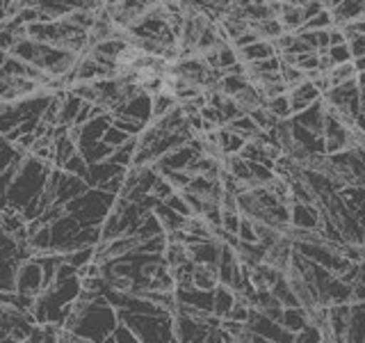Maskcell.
Returning <instances> with one entry per match:
<instances>
[{
	"label": "cell",
	"mask_w": 365,
	"mask_h": 343,
	"mask_svg": "<svg viewBox=\"0 0 365 343\" xmlns=\"http://www.w3.org/2000/svg\"><path fill=\"white\" fill-rule=\"evenodd\" d=\"M53 167V163H46V160L30 154L19 167V174L11 181V186L3 190V209L23 211V206L43 194Z\"/></svg>",
	"instance_id": "cell-1"
},
{
	"label": "cell",
	"mask_w": 365,
	"mask_h": 343,
	"mask_svg": "<svg viewBox=\"0 0 365 343\" xmlns=\"http://www.w3.org/2000/svg\"><path fill=\"white\" fill-rule=\"evenodd\" d=\"M119 194L106 192L101 188H89L83 192L80 197L66 202V213L73 215L76 220H80L85 227H103L106 217L114 209V202H117Z\"/></svg>",
	"instance_id": "cell-2"
},
{
	"label": "cell",
	"mask_w": 365,
	"mask_h": 343,
	"mask_svg": "<svg viewBox=\"0 0 365 343\" xmlns=\"http://www.w3.org/2000/svg\"><path fill=\"white\" fill-rule=\"evenodd\" d=\"M16 291L28 293V295H41L43 293V268L34 257H30L21 263L19 277H16Z\"/></svg>",
	"instance_id": "cell-3"
},
{
	"label": "cell",
	"mask_w": 365,
	"mask_h": 343,
	"mask_svg": "<svg viewBox=\"0 0 365 343\" xmlns=\"http://www.w3.org/2000/svg\"><path fill=\"white\" fill-rule=\"evenodd\" d=\"M112 114H121V117L135 119L144 126H148L153 121V96L148 91H140L137 96H133L130 101H125L121 108H117Z\"/></svg>",
	"instance_id": "cell-4"
},
{
	"label": "cell",
	"mask_w": 365,
	"mask_h": 343,
	"mask_svg": "<svg viewBox=\"0 0 365 343\" xmlns=\"http://www.w3.org/2000/svg\"><path fill=\"white\" fill-rule=\"evenodd\" d=\"M290 220H292V227L319 229L322 227V209H319V204L292 202L290 204Z\"/></svg>",
	"instance_id": "cell-5"
},
{
	"label": "cell",
	"mask_w": 365,
	"mask_h": 343,
	"mask_svg": "<svg viewBox=\"0 0 365 343\" xmlns=\"http://www.w3.org/2000/svg\"><path fill=\"white\" fill-rule=\"evenodd\" d=\"M322 99V91L317 89L313 80H304L297 87H290V101H292V114H299L306 108H311L313 103Z\"/></svg>",
	"instance_id": "cell-6"
},
{
	"label": "cell",
	"mask_w": 365,
	"mask_h": 343,
	"mask_svg": "<svg viewBox=\"0 0 365 343\" xmlns=\"http://www.w3.org/2000/svg\"><path fill=\"white\" fill-rule=\"evenodd\" d=\"M329 323L334 329L336 341L349 339V323H351V302L329 304Z\"/></svg>",
	"instance_id": "cell-7"
},
{
	"label": "cell",
	"mask_w": 365,
	"mask_h": 343,
	"mask_svg": "<svg viewBox=\"0 0 365 343\" xmlns=\"http://www.w3.org/2000/svg\"><path fill=\"white\" fill-rule=\"evenodd\" d=\"M91 186L83 179V177H76V174H68V172L62 169V177L60 183H57V204H66L76 197H80L83 192H87Z\"/></svg>",
	"instance_id": "cell-8"
},
{
	"label": "cell",
	"mask_w": 365,
	"mask_h": 343,
	"mask_svg": "<svg viewBox=\"0 0 365 343\" xmlns=\"http://www.w3.org/2000/svg\"><path fill=\"white\" fill-rule=\"evenodd\" d=\"M237 53H240V60L247 62V64H254V62H260V60H267V57L281 55L279 46L274 39H258L254 44L237 49Z\"/></svg>",
	"instance_id": "cell-9"
},
{
	"label": "cell",
	"mask_w": 365,
	"mask_h": 343,
	"mask_svg": "<svg viewBox=\"0 0 365 343\" xmlns=\"http://www.w3.org/2000/svg\"><path fill=\"white\" fill-rule=\"evenodd\" d=\"M128 167H123L119 163H114L112 158L108 160H101V163H91L89 165V174H87V183L91 188H98L101 183L110 181L112 177H119V174H125Z\"/></svg>",
	"instance_id": "cell-10"
},
{
	"label": "cell",
	"mask_w": 365,
	"mask_h": 343,
	"mask_svg": "<svg viewBox=\"0 0 365 343\" xmlns=\"http://www.w3.org/2000/svg\"><path fill=\"white\" fill-rule=\"evenodd\" d=\"M294 121H299L302 126L311 131H317V133H324L327 129V103L324 99H319L317 103H313L311 108H306L304 112L294 114Z\"/></svg>",
	"instance_id": "cell-11"
},
{
	"label": "cell",
	"mask_w": 365,
	"mask_h": 343,
	"mask_svg": "<svg viewBox=\"0 0 365 343\" xmlns=\"http://www.w3.org/2000/svg\"><path fill=\"white\" fill-rule=\"evenodd\" d=\"M220 266L217 263H197L194 268V286L203 291H215L220 286Z\"/></svg>",
	"instance_id": "cell-12"
},
{
	"label": "cell",
	"mask_w": 365,
	"mask_h": 343,
	"mask_svg": "<svg viewBox=\"0 0 365 343\" xmlns=\"http://www.w3.org/2000/svg\"><path fill=\"white\" fill-rule=\"evenodd\" d=\"M281 323H283L285 329H290V332H294V334H299V332L306 325H311V314H308V309L304 304H299V307H285Z\"/></svg>",
	"instance_id": "cell-13"
},
{
	"label": "cell",
	"mask_w": 365,
	"mask_h": 343,
	"mask_svg": "<svg viewBox=\"0 0 365 343\" xmlns=\"http://www.w3.org/2000/svg\"><path fill=\"white\" fill-rule=\"evenodd\" d=\"M233 304H235V289L220 282V286L215 289V314L226 318L228 314H231Z\"/></svg>",
	"instance_id": "cell-14"
},
{
	"label": "cell",
	"mask_w": 365,
	"mask_h": 343,
	"mask_svg": "<svg viewBox=\"0 0 365 343\" xmlns=\"http://www.w3.org/2000/svg\"><path fill=\"white\" fill-rule=\"evenodd\" d=\"M347 341H365V300L351 302V323Z\"/></svg>",
	"instance_id": "cell-15"
},
{
	"label": "cell",
	"mask_w": 365,
	"mask_h": 343,
	"mask_svg": "<svg viewBox=\"0 0 365 343\" xmlns=\"http://www.w3.org/2000/svg\"><path fill=\"white\" fill-rule=\"evenodd\" d=\"M83 99H80L78 94H73V91H68V96L64 99L62 103V110H60V117H57V124H64V126H73L76 124V117L80 114V110H83Z\"/></svg>",
	"instance_id": "cell-16"
},
{
	"label": "cell",
	"mask_w": 365,
	"mask_h": 343,
	"mask_svg": "<svg viewBox=\"0 0 365 343\" xmlns=\"http://www.w3.org/2000/svg\"><path fill=\"white\" fill-rule=\"evenodd\" d=\"M178 106H180V101H178V96L174 94V91H160V94L153 96V121L163 119L165 114H169Z\"/></svg>",
	"instance_id": "cell-17"
},
{
	"label": "cell",
	"mask_w": 365,
	"mask_h": 343,
	"mask_svg": "<svg viewBox=\"0 0 365 343\" xmlns=\"http://www.w3.org/2000/svg\"><path fill=\"white\" fill-rule=\"evenodd\" d=\"M329 76H331V83H334V87H336V85H342V83H349V80H356L359 69H356V64H354V60H349V62L336 64L329 71Z\"/></svg>",
	"instance_id": "cell-18"
},
{
	"label": "cell",
	"mask_w": 365,
	"mask_h": 343,
	"mask_svg": "<svg viewBox=\"0 0 365 343\" xmlns=\"http://www.w3.org/2000/svg\"><path fill=\"white\" fill-rule=\"evenodd\" d=\"M265 106L277 114L279 119H290L294 117L292 114V101H290V91H285V94H279V96H272L267 99Z\"/></svg>",
	"instance_id": "cell-19"
},
{
	"label": "cell",
	"mask_w": 365,
	"mask_h": 343,
	"mask_svg": "<svg viewBox=\"0 0 365 343\" xmlns=\"http://www.w3.org/2000/svg\"><path fill=\"white\" fill-rule=\"evenodd\" d=\"M249 114H251V119L256 121V126H258L260 131H274V129H277V124L281 121L267 106H258L256 110H251Z\"/></svg>",
	"instance_id": "cell-20"
},
{
	"label": "cell",
	"mask_w": 365,
	"mask_h": 343,
	"mask_svg": "<svg viewBox=\"0 0 365 343\" xmlns=\"http://www.w3.org/2000/svg\"><path fill=\"white\" fill-rule=\"evenodd\" d=\"M106 343H142V341H140V337L135 334V329L125 323V320L119 318V325L114 327V332L108 337Z\"/></svg>",
	"instance_id": "cell-21"
},
{
	"label": "cell",
	"mask_w": 365,
	"mask_h": 343,
	"mask_svg": "<svg viewBox=\"0 0 365 343\" xmlns=\"http://www.w3.org/2000/svg\"><path fill=\"white\" fill-rule=\"evenodd\" d=\"M331 26H336V19H334V11L331 9H322L319 14L311 16L306 23H304V28L302 30H329Z\"/></svg>",
	"instance_id": "cell-22"
},
{
	"label": "cell",
	"mask_w": 365,
	"mask_h": 343,
	"mask_svg": "<svg viewBox=\"0 0 365 343\" xmlns=\"http://www.w3.org/2000/svg\"><path fill=\"white\" fill-rule=\"evenodd\" d=\"M62 169H64V172H68V174L83 177V179L87 181V174H89V163L85 160V156L78 151V154H73L71 158L66 160V163L62 165Z\"/></svg>",
	"instance_id": "cell-23"
},
{
	"label": "cell",
	"mask_w": 365,
	"mask_h": 343,
	"mask_svg": "<svg viewBox=\"0 0 365 343\" xmlns=\"http://www.w3.org/2000/svg\"><path fill=\"white\" fill-rule=\"evenodd\" d=\"M163 177H167L171 183H174V188H176L178 192H180V190H185V188L190 186V183H192V179H194L187 169H169V172H165Z\"/></svg>",
	"instance_id": "cell-24"
},
{
	"label": "cell",
	"mask_w": 365,
	"mask_h": 343,
	"mask_svg": "<svg viewBox=\"0 0 365 343\" xmlns=\"http://www.w3.org/2000/svg\"><path fill=\"white\" fill-rule=\"evenodd\" d=\"M153 194H155V197L158 199H163V202H167L169 197H171V194H174V192H178L176 188H174V183H171L167 177H163V174H160L158 177V181L153 183V190H151Z\"/></svg>",
	"instance_id": "cell-25"
},
{
	"label": "cell",
	"mask_w": 365,
	"mask_h": 343,
	"mask_svg": "<svg viewBox=\"0 0 365 343\" xmlns=\"http://www.w3.org/2000/svg\"><path fill=\"white\" fill-rule=\"evenodd\" d=\"M297 66L304 69V71H315V69H319V53L317 51H304L297 55Z\"/></svg>",
	"instance_id": "cell-26"
},
{
	"label": "cell",
	"mask_w": 365,
	"mask_h": 343,
	"mask_svg": "<svg viewBox=\"0 0 365 343\" xmlns=\"http://www.w3.org/2000/svg\"><path fill=\"white\" fill-rule=\"evenodd\" d=\"M130 137H133V135H128V133H125V131L117 129V126L112 124L110 129L106 131V135H103V140H106L108 144H112L114 149H117V146H121V144H125V142H128Z\"/></svg>",
	"instance_id": "cell-27"
},
{
	"label": "cell",
	"mask_w": 365,
	"mask_h": 343,
	"mask_svg": "<svg viewBox=\"0 0 365 343\" xmlns=\"http://www.w3.org/2000/svg\"><path fill=\"white\" fill-rule=\"evenodd\" d=\"M331 55V60H334L336 64H342V62H349L354 60V53L349 49V44H338V46H329V51Z\"/></svg>",
	"instance_id": "cell-28"
},
{
	"label": "cell",
	"mask_w": 365,
	"mask_h": 343,
	"mask_svg": "<svg viewBox=\"0 0 365 343\" xmlns=\"http://www.w3.org/2000/svg\"><path fill=\"white\" fill-rule=\"evenodd\" d=\"M308 341H313V343H319V341H324V334H322V329H319L315 323L311 325H306L299 334H297V343H308Z\"/></svg>",
	"instance_id": "cell-29"
},
{
	"label": "cell",
	"mask_w": 365,
	"mask_h": 343,
	"mask_svg": "<svg viewBox=\"0 0 365 343\" xmlns=\"http://www.w3.org/2000/svg\"><path fill=\"white\" fill-rule=\"evenodd\" d=\"M354 302H359V300H365V261L361 263V272H359V277L356 282H354Z\"/></svg>",
	"instance_id": "cell-30"
},
{
	"label": "cell",
	"mask_w": 365,
	"mask_h": 343,
	"mask_svg": "<svg viewBox=\"0 0 365 343\" xmlns=\"http://www.w3.org/2000/svg\"><path fill=\"white\" fill-rule=\"evenodd\" d=\"M354 64H356L359 74H361V71H365V55H361V57H354Z\"/></svg>",
	"instance_id": "cell-31"
}]
</instances>
